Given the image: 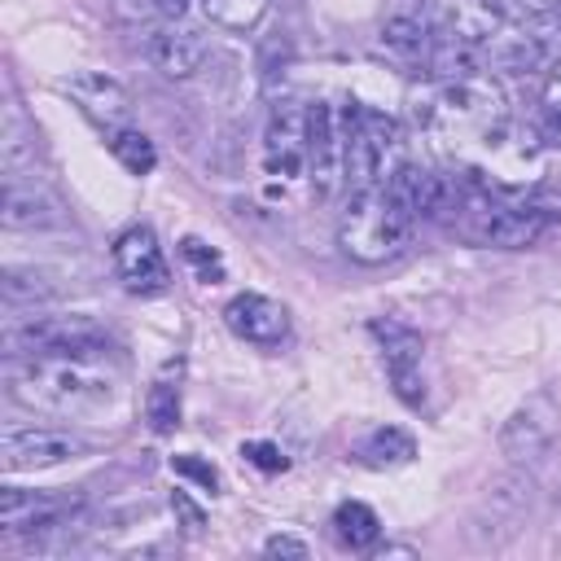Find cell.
I'll use <instances>...</instances> for the list:
<instances>
[{
	"label": "cell",
	"mask_w": 561,
	"mask_h": 561,
	"mask_svg": "<svg viewBox=\"0 0 561 561\" xmlns=\"http://www.w3.org/2000/svg\"><path fill=\"white\" fill-rule=\"evenodd\" d=\"M412 456H416V443H412V434L399 430V425H377V430H368V434L359 438V447H355V460L368 465V469H399V465H408Z\"/></svg>",
	"instance_id": "cell-18"
},
{
	"label": "cell",
	"mask_w": 561,
	"mask_h": 561,
	"mask_svg": "<svg viewBox=\"0 0 561 561\" xmlns=\"http://www.w3.org/2000/svg\"><path fill=\"white\" fill-rule=\"evenodd\" d=\"M241 456H245L254 469H263V473H280V469H289V456H285L276 443H263V438L241 443Z\"/></svg>",
	"instance_id": "cell-28"
},
{
	"label": "cell",
	"mask_w": 561,
	"mask_h": 561,
	"mask_svg": "<svg viewBox=\"0 0 561 561\" xmlns=\"http://www.w3.org/2000/svg\"><path fill=\"white\" fill-rule=\"evenodd\" d=\"M88 443L70 430H4L0 434V465L9 473H26V469H48V465H61V460H75L83 456Z\"/></svg>",
	"instance_id": "cell-10"
},
{
	"label": "cell",
	"mask_w": 561,
	"mask_h": 561,
	"mask_svg": "<svg viewBox=\"0 0 561 561\" xmlns=\"http://www.w3.org/2000/svg\"><path fill=\"white\" fill-rule=\"evenodd\" d=\"M539 136L561 149V75H552L543 83V96H539Z\"/></svg>",
	"instance_id": "cell-26"
},
{
	"label": "cell",
	"mask_w": 561,
	"mask_h": 561,
	"mask_svg": "<svg viewBox=\"0 0 561 561\" xmlns=\"http://www.w3.org/2000/svg\"><path fill=\"white\" fill-rule=\"evenodd\" d=\"M9 355H39V351H75L96 355L105 351V333L88 316H26L4 329Z\"/></svg>",
	"instance_id": "cell-5"
},
{
	"label": "cell",
	"mask_w": 561,
	"mask_h": 561,
	"mask_svg": "<svg viewBox=\"0 0 561 561\" xmlns=\"http://www.w3.org/2000/svg\"><path fill=\"white\" fill-rule=\"evenodd\" d=\"M561 438V408L548 390H535L526 403H517L508 412V421L500 425V451L513 465H535L552 451V443Z\"/></svg>",
	"instance_id": "cell-6"
},
{
	"label": "cell",
	"mask_w": 561,
	"mask_h": 561,
	"mask_svg": "<svg viewBox=\"0 0 561 561\" xmlns=\"http://www.w3.org/2000/svg\"><path fill=\"white\" fill-rule=\"evenodd\" d=\"M145 57L153 61V70H162L167 79H188L206 66L210 57V39L202 26H188L184 18L180 22H162L158 31H149L145 39Z\"/></svg>",
	"instance_id": "cell-12"
},
{
	"label": "cell",
	"mask_w": 561,
	"mask_h": 561,
	"mask_svg": "<svg viewBox=\"0 0 561 561\" xmlns=\"http://www.w3.org/2000/svg\"><path fill=\"white\" fill-rule=\"evenodd\" d=\"M171 513L180 517V526H184V535H202L206 530V513L184 495V491H171Z\"/></svg>",
	"instance_id": "cell-29"
},
{
	"label": "cell",
	"mask_w": 561,
	"mask_h": 561,
	"mask_svg": "<svg viewBox=\"0 0 561 561\" xmlns=\"http://www.w3.org/2000/svg\"><path fill=\"white\" fill-rule=\"evenodd\" d=\"M412 114L447 149H465V145L495 149L504 140V131H508L504 92L482 70L478 75H460V79H438L412 105Z\"/></svg>",
	"instance_id": "cell-2"
},
{
	"label": "cell",
	"mask_w": 561,
	"mask_h": 561,
	"mask_svg": "<svg viewBox=\"0 0 561 561\" xmlns=\"http://www.w3.org/2000/svg\"><path fill=\"white\" fill-rule=\"evenodd\" d=\"M180 259L197 272V280H206V285H215L219 276H224V259H219V250H210L202 237H184L180 241Z\"/></svg>",
	"instance_id": "cell-25"
},
{
	"label": "cell",
	"mask_w": 561,
	"mask_h": 561,
	"mask_svg": "<svg viewBox=\"0 0 561 561\" xmlns=\"http://www.w3.org/2000/svg\"><path fill=\"white\" fill-rule=\"evenodd\" d=\"M153 9H158L167 22H180V18L193 9V0H153Z\"/></svg>",
	"instance_id": "cell-31"
},
{
	"label": "cell",
	"mask_w": 561,
	"mask_h": 561,
	"mask_svg": "<svg viewBox=\"0 0 561 561\" xmlns=\"http://www.w3.org/2000/svg\"><path fill=\"white\" fill-rule=\"evenodd\" d=\"M61 206L39 184H22L18 175L4 180V228H57Z\"/></svg>",
	"instance_id": "cell-17"
},
{
	"label": "cell",
	"mask_w": 561,
	"mask_h": 561,
	"mask_svg": "<svg viewBox=\"0 0 561 561\" xmlns=\"http://www.w3.org/2000/svg\"><path fill=\"white\" fill-rule=\"evenodd\" d=\"M9 394L22 408L53 416H96L118 399V373L110 355H75V351H39L9 364Z\"/></svg>",
	"instance_id": "cell-1"
},
{
	"label": "cell",
	"mask_w": 561,
	"mask_h": 561,
	"mask_svg": "<svg viewBox=\"0 0 561 561\" xmlns=\"http://www.w3.org/2000/svg\"><path fill=\"white\" fill-rule=\"evenodd\" d=\"M430 22H434V39L443 44L482 48L504 26V9L495 0H434Z\"/></svg>",
	"instance_id": "cell-13"
},
{
	"label": "cell",
	"mask_w": 561,
	"mask_h": 561,
	"mask_svg": "<svg viewBox=\"0 0 561 561\" xmlns=\"http://www.w3.org/2000/svg\"><path fill=\"white\" fill-rule=\"evenodd\" d=\"M307 175L316 197H333V188L346 180V145L329 101H311L307 110Z\"/></svg>",
	"instance_id": "cell-9"
},
{
	"label": "cell",
	"mask_w": 561,
	"mask_h": 561,
	"mask_svg": "<svg viewBox=\"0 0 561 561\" xmlns=\"http://www.w3.org/2000/svg\"><path fill=\"white\" fill-rule=\"evenodd\" d=\"M197 4H202V13H206L210 26H224V31L245 35V31H254L267 18V4L272 0H197Z\"/></svg>",
	"instance_id": "cell-21"
},
{
	"label": "cell",
	"mask_w": 561,
	"mask_h": 561,
	"mask_svg": "<svg viewBox=\"0 0 561 561\" xmlns=\"http://www.w3.org/2000/svg\"><path fill=\"white\" fill-rule=\"evenodd\" d=\"M114 272L131 294H162L171 272L162 259V245L153 237L149 224H131L127 232H118L114 241Z\"/></svg>",
	"instance_id": "cell-11"
},
{
	"label": "cell",
	"mask_w": 561,
	"mask_h": 561,
	"mask_svg": "<svg viewBox=\"0 0 561 561\" xmlns=\"http://www.w3.org/2000/svg\"><path fill=\"white\" fill-rule=\"evenodd\" d=\"M110 153L118 158V167H123L127 175H149V171L158 167V149H153V140H149L145 131H136V127H118V131H110Z\"/></svg>",
	"instance_id": "cell-22"
},
{
	"label": "cell",
	"mask_w": 561,
	"mask_h": 561,
	"mask_svg": "<svg viewBox=\"0 0 561 561\" xmlns=\"http://www.w3.org/2000/svg\"><path fill=\"white\" fill-rule=\"evenodd\" d=\"M263 552H267V557H307V543L294 539V535H272V539L263 543Z\"/></svg>",
	"instance_id": "cell-30"
},
{
	"label": "cell",
	"mask_w": 561,
	"mask_h": 561,
	"mask_svg": "<svg viewBox=\"0 0 561 561\" xmlns=\"http://www.w3.org/2000/svg\"><path fill=\"white\" fill-rule=\"evenodd\" d=\"M333 530H337V539H342L346 548H373L377 535H381V522H377V513H373L368 504L342 500V504L333 508Z\"/></svg>",
	"instance_id": "cell-20"
},
{
	"label": "cell",
	"mask_w": 561,
	"mask_h": 561,
	"mask_svg": "<svg viewBox=\"0 0 561 561\" xmlns=\"http://www.w3.org/2000/svg\"><path fill=\"white\" fill-rule=\"evenodd\" d=\"M61 88H66V92L79 101V110H83L92 123H101V127H110V131H118V123H123V118H127V110H131L127 88H123L118 79L101 75V70L70 75Z\"/></svg>",
	"instance_id": "cell-15"
},
{
	"label": "cell",
	"mask_w": 561,
	"mask_h": 561,
	"mask_svg": "<svg viewBox=\"0 0 561 561\" xmlns=\"http://www.w3.org/2000/svg\"><path fill=\"white\" fill-rule=\"evenodd\" d=\"M368 333L377 337L381 346V364H386V377L394 386V394L408 403V408H421L425 403V377H421V355H425V342L416 329L399 324V320H373Z\"/></svg>",
	"instance_id": "cell-8"
},
{
	"label": "cell",
	"mask_w": 561,
	"mask_h": 561,
	"mask_svg": "<svg viewBox=\"0 0 561 561\" xmlns=\"http://www.w3.org/2000/svg\"><path fill=\"white\" fill-rule=\"evenodd\" d=\"M171 473H180V478H188V482H197L202 491H219V469L210 465V460H202V456H193V451H180V456H171Z\"/></svg>",
	"instance_id": "cell-27"
},
{
	"label": "cell",
	"mask_w": 561,
	"mask_h": 561,
	"mask_svg": "<svg viewBox=\"0 0 561 561\" xmlns=\"http://www.w3.org/2000/svg\"><path fill=\"white\" fill-rule=\"evenodd\" d=\"M342 145H346V184L373 188L394 171V149H399V123L373 105L346 101L342 110Z\"/></svg>",
	"instance_id": "cell-4"
},
{
	"label": "cell",
	"mask_w": 561,
	"mask_h": 561,
	"mask_svg": "<svg viewBox=\"0 0 561 561\" xmlns=\"http://www.w3.org/2000/svg\"><path fill=\"white\" fill-rule=\"evenodd\" d=\"M0 294H4V307H9V311H18V307H39V302H53L61 289L53 285V276H48L44 267H4Z\"/></svg>",
	"instance_id": "cell-19"
},
{
	"label": "cell",
	"mask_w": 561,
	"mask_h": 561,
	"mask_svg": "<svg viewBox=\"0 0 561 561\" xmlns=\"http://www.w3.org/2000/svg\"><path fill=\"white\" fill-rule=\"evenodd\" d=\"M224 324H228L241 342L263 346V351H272V346H280V342L289 337V311H285V302H276V298H267V294H250V289L237 294V298H228Z\"/></svg>",
	"instance_id": "cell-14"
},
{
	"label": "cell",
	"mask_w": 561,
	"mask_h": 561,
	"mask_svg": "<svg viewBox=\"0 0 561 561\" xmlns=\"http://www.w3.org/2000/svg\"><path fill=\"white\" fill-rule=\"evenodd\" d=\"M0 149H4V167H9V175H13L26 158H35V131L22 123V114H18L13 101H9V110H4V140H0Z\"/></svg>",
	"instance_id": "cell-24"
},
{
	"label": "cell",
	"mask_w": 561,
	"mask_h": 561,
	"mask_svg": "<svg viewBox=\"0 0 561 561\" xmlns=\"http://www.w3.org/2000/svg\"><path fill=\"white\" fill-rule=\"evenodd\" d=\"M381 48L394 61H403V66H425L430 53H434V22H430V13H412V9L390 13L381 22Z\"/></svg>",
	"instance_id": "cell-16"
},
{
	"label": "cell",
	"mask_w": 561,
	"mask_h": 561,
	"mask_svg": "<svg viewBox=\"0 0 561 561\" xmlns=\"http://www.w3.org/2000/svg\"><path fill=\"white\" fill-rule=\"evenodd\" d=\"M145 421L153 434H171L180 425V386L175 381H153L145 394Z\"/></svg>",
	"instance_id": "cell-23"
},
{
	"label": "cell",
	"mask_w": 561,
	"mask_h": 561,
	"mask_svg": "<svg viewBox=\"0 0 561 561\" xmlns=\"http://www.w3.org/2000/svg\"><path fill=\"white\" fill-rule=\"evenodd\" d=\"M495 4H500V9H504V0H495Z\"/></svg>",
	"instance_id": "cell-32"
},
{
	"label": "cell",
	"mask_w": 561,
	"mask_h": 561,
	"mask_svg": "<svg viewBox=\"0 0 561 561\" xmlns=\"http://www.w3.org/2000/svg\"><path fill=\"white\" fill-rule=\"evenodd\" d=\"M412 228H416V219L386 193V184H373V188L351 193V202L337 219V245L346 259L377 267V263H390L408 245Z\"/></svg>",
	"instance_id": "cell-3"
},
{
	"label": "cell",
	"mask_w": 561,
	"mask_h": 561,
	"mask_svg": "<svg viewBox=\"0 0 561 561\" xmlns=\"http://www.w3.org/2000/svg\"><path fill=\"white\" fill-rule=\"evenodd\" d=\"M307 110L311 101L280 96L263 127V167L276 180H298L307 171Z\"/></svg>",
	"instance_id": "cell-7"
}]
</instances>
